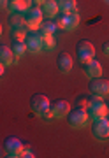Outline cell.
I'll list each match as a JSON object with an SVG mask.
<instances>
[{
    "instance_id": "cell-2",
    "label": "cell",
    "mask_w": 109,
    "mask_h": 158,
    "mask_svg": "<svg viewBox=\"0 0 109 158\" xmlns=\"http://www.w3.org/2000/svg\"><path fill=\"white\" fill-rule=\"evenodd\" d=\"M88 116H90V121H97V119L107 118V104L104 102L102 97L92 95L88 98Z\"/></svg>"
},
{
    "instance_id": "cell-11",
    "label": "cell",
    "mask_w": 109,
    "mask_h": 158,
    "mask_svg": "<svg viewBox=\"0 0 109 158\" xmlns=\"http://www.w3.org/2000/svg\"><path fill=\"white\" fill-rule=\"evenodd\" d=\"M90 91H92V95H97V97H109V81L104 77H95L92 79V83H90Z\"/></svg>"
},
{
    "instance_id": "cell-10",
    "label": "cell",
    "mask_w": 109,
    "mask_h": 158,
    "mask_svg": "<svg viewBox=\"0 0 109 158\" xmlns=\"http://www.w3.org/2000/svg\"><path fill=\"white\" fill-rule=\"evenodd\" d=\"M49 113H51V118L55 119H63L67 118L70 113V104L67 100H63V98H60V100H55L51 104V109H49Z\"/></svg>"
},
{
    "instance_id": "cell-12",
    "label": "cell",
    "mask_w": 109,
    "mask_h": 158,
    "mask_svg": "<svg viewBox=\"0 0 109 158\" xmlns=\"http://www.w3.org/2000/svg\"><path fill=\"white\" fill-rule=\"evenodd\" d=\"M32 4H34V0H9L7 11H9V14H27Z\"/></svg>"
},
{
    "instance_id": "cell-6",
    "label": "cell",
    "mask_w": 109,
    "mask_h": 158,
    "mask_svg": "<svg viewBox=\"0 0 109 158\" xmlns=\"http://www.w3.org/2000/svg\"><path fill=\"white\" fill-rule=\"evenodd\" d=\"M76 55H78V60L81 65H85L95 58V48L90 40H79L76 46Z\"/></svg>"
},
{
    "instance_id": "cell-4",
    "label": "cell",
    "mask_w": 109,
    "mask_h": 158,
    "mask_svg": "<svg viewBox=\"0 0 109 158\" xmlns=\"http://www.w3.org/2000/svg\"><path fill=\"white\" fill-rule=\"evenodd\" d=\"M25 16V23H27V28L30 30V32H35V30L40 28V23L44 21L42 18H44V14H42V9H40V6H32L27 11V14H23Z\"/></svg>"
},
{
    "instance_id": "cell-5",
    "label": "cell",
    "mask_w": 109,
    "mask_h": 158,
    "mask_svg": "<svg viewBox=\"0 0 109 158\" xmlns=\"http://www.w3.org/2000/svg\"><path fill=\"white\" fill-rule=\"evenodd\" d=\"M67 118H69V125L74 130L85 128V127H88V123H90L88 111H86V109H83V107H78V109H74V111H70Z\"/></svg>"
},
{
    "instance_id": "cell-17",
    "label": "cell",
    "mask_w": 109,
    "mask_h": 158,
    "mask_svg": "<svg viewBox=\"0 0 109 158\" xmlns=\"http://www.w3.org/2000/svg\"><path fill=\"white\" fill-rule=\"evenodd\" d=\"M40 39H42V51H53L57 48V42H55V34H44V32H39Z\"/></svg>"
},
{
    "instance_id": "cell-16",
    "label": "cell",
    "mask_w": 109,
    "mask_h": 158,
    "mask_svg": "<svg viewBox=\"0 0 109 158\" xmlns=\"http://www.w3.org/2000/svg\"><path fill=\"white\" fill-rule=\"evenodd\" d=\"M0 62L4 63L6 67L18 62V58H14V53H12V49L7 44H0Z\"/></svg>"
},
{
    "instance_id": "cell-26",
    "label": "cell",
    "mask_w": 109,
    "mask_h": 158,
    "mask_svg": "<svg viewBox=\"0 0 109 158\" xmlns=\"http://www.w3.org/2000/svg\"><path fill=\"white\" fill-rule=\"evenodd\" d=\"M4 72H6V65H4V63L0 62V77L4 76Z\"/></svg>"
},
{
    "instance_id": "cell-8",
    "label": "cell",
    "mask_w": 109,
    "mask_h": 158,
    "mask_svg": "<svg viewBox=\"0 0 109 158\" xmlns=\"http://www.w3.org/2000/svg\"><path fill=\"white\" fill-rule=\"evenodd\" d=\"M25 44H27V53H30V55H39V53H42V39H40L39 30L30 32L27 35V39H25Z\"/></svg>"
},
{
    "instance_id": "cell-27",
    "label": "cell",
    "mask_w": 109,
    "mask_h": 158,
    "mask_svg": "<svg viewBox=\"0 0 109 158\" xmlns=\"http://www.w3.org/2000/svg\"><path fill=\"white\" fill-rule=\"evenodd\" d=\"M34 4H35V6H42V4H44V0H34Z\"/></svg>"
},
{
    "instance_id": "cell-1",
    "label": "cell",
    "mask_w": 109,
    "mask_h": 158,
    "mask_svg": "<svg viewBox=\"0 0 109 158\" xmlns=\"http://www.w3.org/2000/svg\"><path fill=\"white\" fill-rule=\"evenodd\" d=\"M30 107H32L35 116L44 118V119H53L51 113H49L51 102H49V98H48L44 93H35V95L32 97V100H30Z\"/></svg>"
},
{
    "instance_id": "cell-22",
    "label": "cell",
    "mask_w": 109,
    "mask_h": 158,
    "mask_svg": "<svg viewBox=\"0 0 109 158\" xmlns=\"http://www.w3.org/2000/svg\"><path fill=\"white\" fill-rule=\"evenodd\" d=\"M35 155H34V151L30 149L28 146H25V151H23V158H34Z\"/></svg>"
},
{
    "instance_id": "cell-14",
    "label": "cell",
    "mask_w": 109,
    "mask_h": 158,
    "mask_svg": "<svg viewBox=\"0 0 109 158\" xmlns=\"http://www.w3.org/2000/svg\"><path fill=\"white\" fill-rule=\"evenodd\" d=\"M40 9H42V14H44L48 19H57V16L60 14L57 0H44V4L40 6Z\"/></svg>"
},
{
    "instance_id": "cell-7",
    "label": "cell",
    "mask_w": 109,
    "mask_h": 158,
    "mask_svg": "<svg viewBox=\"0 0 109 158\" xmlns=\"http://www.w3.org/2000/svg\"><path fill=\"white\" fill-rule=\"evenodd\" d=\"M92 135L97 141H106V139H109V118H102V119L93 121Z\"/></svg>"
},
{
    "instance_id": "cell-13",
    "label": "cell",
    "mask_w": 109,
    "mask_h": 158,
    "mask_svg": "<svg viewBox=\"0 0 109 158\" xmlns=\"http://www.w3.org/2000/svg\"><path fill=\"white\" fill-rule=\"evenodd\" d=\"M85 67V76L88 79H95V77H102V63L99 62V60H95L93 58L92 62H88L83 65Z\"/></svg>"
},
{
    "instance_id": "cell-25",
    "label": "cell",
    "mask_w": 109,
    "mask_h": 158,
    "mask_svg": "<svg viewBox=\"0 0 109 158\" xmlns=\"http://www.w3.org/2000/svg\"><path fill=\"white\" fill-rule=\"evenodd\" d=\"M7 4L9 0H0V9H7Z\"/></svg>"
},
{
    "instance_id": "cell-9",
    "label": "cell",
    "mask_w": 109,
    "mask_h": 158,
    "mask_svg": "<svg viewBox=\"0 0 109 158\" xmlns=\"http://www.w3.org/2000/svg\"><path fill=\"white\" fill-rule=\"evenodd\" d=\"M25 151V144L18 137H9L6 141V153L9 158H21Z\"/></svg>"
},
{
    "instance_id": "cell-24",
    "label": "cell",
    "mask_w": 109,
    "mask_h": 158,
    "mask_svg": "<svg viewBox=\"0 0 109 158\" xmlns=\"http://www.w3.org/2000/svg\"><path fill=\"white\" fill-rule=\"evenodd\" d=\"M102 53L109 58V42H104V46H102Z\"/></svg>"
},
{
    "instance_id": "cell-19",
    "label": "cell",
    "mask_w": 109,
    "mask_h": 158,
    "mask_svg": "<svg viewBox=\"0 0 109 158\" xmlns=\"http://www.w3.org/2000/svg\"><path fill=\"white\" fill-rule=\"evenodd\" d=\"M60 12H70L78 9V2L76 0H57Z\"/></svg>"
},
{
    "instance_id": "cell-29",
    "label": "cell",
    "mask_w": 109,
    "mask_h": 158,
    "mask_svg": "<svg viewBox=\"0 0 109 158\" xmlns=\"http://www.w3.org/2000/svg\"><path fill=\"white\" fill-rule=\"evenodd\" d=\"M107 118H109V104H107Z\"/></svg>"
},
{
    "instance_id": "cell-20",
    "label": "cell",
    "mask_w": 109,
    "mask_h": 158,
    "mask_svg": "<svg viewBox=\"0 0 109 158\" xmlns=\"http://www.w3.org/2000/svg\"><path fill=\"white\" fill-rule=\"evenodd\" d=\"M58 30V23L55 19H46V21L40 23L39 32H44V34H55Z\"/></svg>"
},
{
    "instance_id": "cell-30",
    "label": "cell",
    "mask_w": 109,
    "mask_h": 158,
    "mask_svg": "<svg viewBox=\"0 0 109 158\" xmlns=\"http://www.w3.org/2000/svg\"><path fill=\"white\" fill-rule=\"evenodd\" d=\"M104 2H106V4H107V6H109V0H104Z\"/></svg>"
},
{
    "instance_id": "cell-3",
    "label": "cell",
    "mask_w": 109,
    "mask_h": 158,
    "mask_svg": "<svg viewBox=\"0 0 109 158\" xmlns=\"http://www.w3.org/2000/svg\"><path fill=\"white\" fill-rule=\"evenodd\" d=\"M55 21L58 23V28L65 30V32H72V30H76L79 27L81 18H79L78 9H76V11H70V12H60Z\"/></svg>"
},
{
    "instance_id": "cell-15",
    "label": "cell",
    "mask_w": 109,
    "mask_h": 158,
    "mask_svg": "<svg viewBox=\"0 0 109 158\" xmlns=\"http://www.w3.org/2000/svg\"><path fill=\"white\" fill-rule=\"evenodd\" d=\"M57 65H58V70L62 74H69L72 70V67H74V60H72V56H70L69 53H62L58 56Z\"/></svg>"
},
{
    "instance_id": "cell-23",
    "label": "cell",
    "mask_w": 109,
    "mask_h": 158,
    "mask_svg": "<svg viewBox=\"0 0 109 158\" xmlns=\"http://www.w3.org/2000/svg\"><path fill=\"white\" fill-rule=\"evenodd\" d=\"M78 107H83V109H86V107H88V98H85V97H81L79 100H78Z\"/></svg>"
},
{
    "instance_id": "cell-18",
    "label": "cell",
    "mask_w": 109,
    "mask_h": 158,
    "mask_svg": "<svg viewBox=\"0 0 109 158\" xmlns=\"http://www.w3.org/2000/svg\"><path fill=\"white\" fill-rule=\"evenodd\" d=\"M11 49L14 53V58H18V60L27 55V44H25V40H14Z\"/></svg>"
},
{
    "instance_id": "cell-21",
    "label": "cell",
    "mask_w": 109,
    "mask_h": 158,
    "mask_svg": "<svg viewBox=\"0 0 109 158\" xmlns=\"http://www.w3.org/2000/svg\"><path fill=\"white\" fill-rule=\"evenodd\" d=\"M19 27H27L23 14H11L9 18V28H19Z\"/></svg>"
},
{
    "instance_id": "cell-28",
    "label": "cell",
    "mask_w": 109,
    "mask_h": 158,
    "mask_svg": "<svg viewBox=\"0 0 109 158\" xmlns=\"http://www.w3.org/2000/svg\"><path fill=\"white\" fill-rule=\"evenodd\" d=\"M0 37H2V23H0Z\"/></svg>"
}]
</instances>
